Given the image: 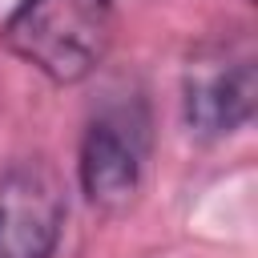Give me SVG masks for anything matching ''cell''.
Masks as SVG:
<instances>
[{"label": "cell", "mask_w": 258, "mask_h": 258, "mask_svg": "<svg viewBox=\"0 0 258 258\" xmlns=\"http://www.w3.org/2000/svg\"><path fill=\"white\" fill-rule=\"evenodd\" d=\"M113 28V0H20L0 40L48 81L77 85L105 60Z\"/></svg>", "instance_id": "6da1fadb"}, {"label": "cell", "mask_w": 258, "mask_h": 258, "mask_svg": "<svg viewBox=\"0 0 258 258\" xmlns=\"http://www.w3.org/2000/svg\"><path fill=\"white\" fill-rule=\"evenodd\" d=\"M149 157V117L141 101H121L105 105L85 137H81V157H77V177L81 189L93 206L101 210H121L141 185Z\"/></svg>", "instance_id": "7a4b0ae2"}, {"label": "cell", "mask_w": 258, "mask_h": 258, "mask_svg": "<svg viewBox=\"0 0 258 258\" xmlns=\"http://www.w3.org/2000/svg\"><path fill=\"white\" fill-rule=\"evenodd\" d=\"M64 230V189L44 161L0 173V258H52Z\"/></svg>", "instance_id": "3957f363"}, {"label": "cell", "mask_w": 258, "mask_h": 258, "mask_svg": "<svg viewBox=\"0 0 258 258\" xmlns=\"http://www.w3.org/2000/svg\"><path fill=\"white\" fill-rule=\"evenodd\" d=\"M258 105V73L254 60L242 56L234 64H198L185 81V125L198 137H226L254 117Z\"/></svg>", "instance_id": "277c9868"}]
</instances>
